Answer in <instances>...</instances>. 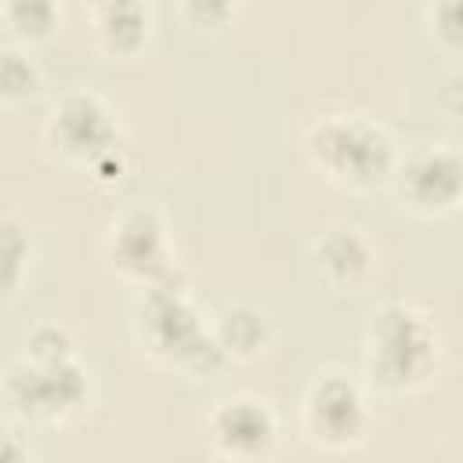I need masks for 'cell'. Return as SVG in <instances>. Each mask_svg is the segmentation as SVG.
Here are the masks:
<instances>
[{
  "instance_id": "277c9868",
  "label": "cell",
  "mask_w": 463,
  "mask_h": 463,
  "mask_svg": "<svg viewBox=\"0 0 463 463\" xmlns=\"http://www.w3.org/2000/svg\"><path fill=\"white\" fill-rule=\"evenodd\" d=\"M101 257L105 268L134 289L181 282V260L170 242V224L156 199H137L112 217Z\"/></svg>"
},
{
  "instance_id": "5bb4252c",
  "label": "cell",
  "mask_w": 463,
  "mask_h": 463,
  "mask_svg": "<svg viewBox=\"0 0 463 463\" xmlns=\"http://www.w3.org/2000/svg\"><path fill=\"white\" fill-rule=\"evenodd\" d=\"M40 87H43V69L36 65L29 47L4 40V47H0V98H4V105L33 101L40 94Z\"/></svg>"
},
{
  "instance_id": "4fadbf2b",
  "label": "cell",
  "mask_w": 463,
  "mask_h": 463,
  "mask_svg": "<svg viewBox=\"0 0 463 463\" xmlns=\"http://www.w3.org/2000/svg\"><path fill=\"white\" fill-rule=\"evenodd\" d=\"M0 18L7 40L14 43H43L54 36L61 22V0H0Z\"/></svg>"
},
{
  "instance_id": "9a60e30c",
  "label": "cell",
  "mask_w": 463,
  "mask_h": 463,
  "mask_svg": "<svg viewBox=\"0 0 463 463\" xmlns=\"http://www.w3.org/2000/svg\"><path fill=\"white\" fill-rule=\"evenodd\" d=\"M0 253H4V293L14 297L33 268V239L11 213L0 221Z\"/></svg>"
},
{
  "instance_id": "7402d4cb",
  "label": "cell",
  "mask_w": 463,
  "mask_h": 463,
  "mask_svg": "<svg viewBox=\"0 0 463 463\" xmlns=\"http://www.w3.org/2000/svg\"><path fill=\"white\" fill-rule=\"evenodd\" d=\"M87 4V11H94V7H112V4H145V0H83Z\"/></svg>"
},
{
  "instance_id": "8fae6325",
  "label": "cell",
  "mask_w": 463,
  "mask_h": 463,
  "mask_svg": "<svg viewBox=\"0 0 463 463\" xmlns=\"http://www.w3.org/2000/svg\"><path fill=\"white\" fill-rule=\"evenodd\" d=\"M90 14V33L94 47L105 58H137L148 43V4H112V7H94Z\"/></svg>"
},
{
  "instance_id": "ba28073f",
  "label": "cell",
  "mask_w": 463,
  "mask_h": 463,
  "mask_svg": "<svg viewBox=\"0 0 463 463\" xmlns=\"http://www.w3.org/2000/svg\"><path fill=\"white\" fill-rule=\"evenodd\" d=\"M391 184L398 192V203L412 217H449L463 210V148L449 141L416 145L402 152Z\"/></svg>"
},
{
  "instance_id": "6da1fadb",
  "label": "cell",
  "mask_w": 463,
  "mask_h": 463,
  "mask_svg": "<svg viewBox=\"0 0 463 463\" xmlns=\"http://www.w3.org/2000/svg\"><path fill=\"white\" fill-rule=\"evenodd\" d=\"M441 333L434 318L409 304H380L362 333V380L383 398H409L427 391L441 373Z\"/></svg>"
},
{
  "instance_id": "ac0fdd59",
  "label": "cell",
  "mask_w": 463,
  "mask_h": 463,
  "mask_svg": "<svg viewBox=\"0 0 463 463\" xmlns=\"http://www.w3.org/2000/svg\"><path fill=\"white\" fill-rule=\"evenodd\" d=\"M181 18L195 33H221L235 22L239 0H177Z\"/></svg>"
},
{
  "instance_id": "7a4b0ae2",
  "label": "cell",
  "mask_w": 463,
  "mask_h": 463,
  "mask_svg": "<svg viewBox=\"0 0 463 463\" xmlns=\"http://www.w3.org/2000/svg\"><path fill=\"white\" fill-rule=\"evenodd\" d=\"M130 326L148 362L188 380H213L232 365V358L213 336V322L203 318L184 279L137 289Z\"/></svg>"
},
{
  "instance_id": "3957f363",
  "label": "cell",
  "mask_w": 463,
  "mask_h": 463,
  "mask_svg": "<svg viewBox=\"0 0 463 463\" xmlns=\"http://www.w3.org/2000/svg\"><path fill=\"white\" fill-rule=\"evenodd\" d=\"M304 159L340 192H376L394 181L402 148L394 134L369 112H326L304 130Z\"/></svg>"
},
{
  "instance_id": "7c38bea8",
  "label": "cell",
  "mask_w": 463,
  "mask_h": 463,
  "mask_svg": "<svg viewBox=\"0 0 463 463\" xmlns=\"http://www.w3.org/2000/svg\"><path fill=\"white\" fill-rule=\"evenodd\" d=\"M213 336L232 362H253L271 344V318L253 304H228L213 318Z\"/></svg>"
},
{
  "instance_id": "44dd1931",
  "label": "cell",
  "mask_w": 463,
  "mask_h": 463,
  "mask_svg": "<svg viewBox=\"0 0 463 463\" xmlns=\"http://www.w3.org/2000/svg\"><path fill=\"white\" fill-rule=\"evenodd\" d=\"M4 463H29L33 459V449L22 445V430H18V420L7 416V434H4Z\"/></svg>"
},
{
  "instance_id": "9c48e42d",
  "label": "cell",
  "mask_w": 463,
  "mask_h": 463,
  "mask_svg": "<svg viewBox=\"0 0 463 463\" xmlns=\"http://www.w3.org/2000/svg\"><path fill=\"white\" fill-rule=\"evenodd\" d=\"M203 430L213 456L239 459V463L268 459L279 449V416L260 394H250V391L213 402V409L203 420Z\"/></svg>"
},
{
  "instance_id": "e0dca14e",
  "label": "cell",
  "mask_w": 463,
  "mask_h": 463,
  "mask_svg": "<svg viewBox=\"0 0 463 463\" xmlns=\"http://www.w3.org/2000/svg\"><path fill=\"white\" fill-rule=\"evenodd\" d=\"M427 29L441 51L463 54V0H427Z\"/></svg>"
},
{
  "instance_id": "30bf717a",
  "label": "cell",
  "mask_w": 463,
  "mask_h": 463,
  "mask_svg": "<svg viewBox=\"0 0 463 463\" xmlns=\"http://www.w3.org/2000/svg\"><path fill=\"white\" fill-rule=\"evenodd\" d=\"M311 264L326 289L354 297L376 279L380 253L358 224H326L311 239Z\"/></svg>"
},
{
  "instance_id": "8992f818",
  "label": "cell",
  "mask_w": 463,
  "mask_h": 463,
  "mask_svg": "<svg viewBox=\"0 0 463 463\" xmlns=\"http://www.w3.org/2000/svg\"><path fill=\"white\" fill-rule=\"evenodd\" d=\"M4 402H7V416L25 427L29 423L65 427L90 402V373L80 365V358L51 362V365L22 358L4 376Z\"/></svg>"
},
{
  "instance_id": "d6986e66",
  "label": "cell",
  "mask_w": 463,
  "mask_h": 463,
  "mask_svg": "<svg viewBox=\"0 0 463 463\" xmlns=\"http://www.w3.org/2000/svg\"><path fill=\"white\" fill-rule=\"evenodd\" d=\"M127 170H130V156H127V145H119V148L105 152L101 159H94V163L87 166V177H90L98 188H116V184L127 177Z\"/></svg>"
},
{
  "instance_id": "2e32d148",
  "label": "cell",
  "mask_w": 463,
  "mask_h": 463,
  "mask_svg": "<svg viewBox=\"0 0 463 463\" xmlns=\"http://www.w3.org/2000/svg\"><path fill=\"white\" fill-rule=\"evenodd\" d=\"M22 358L40 362V365L69 362V358H76V340H72V333H69L65 326H58V322H40V326L29 329V336H25V354H22Z\"/></svg>"
},
{
  "instance_id": "5b68a950",
  "label": "cell",
  "mask_w": 463,
  "mask_h": 463,
  "mask_svg": "<svg viewBox=\"0 0 463 463\" xmlns=\"http://www.w3.org/2000/svg\"><path fill=\"white\" fill-rule=\"evenodd\" d=\"M300 427L318 452L362 449L373 434L369 383L344 369L315 373V380L300 398Z\"/></svg>"
},
{
  "instance_id": "ffe728a7",
  "label": "cell",
  "mask_w": 463,
  "mask_h": 463,
  "mask_svg": "<svg viewBox=\"0 0 463 463\" xmlns=\"http://www.w3.org/2000/svg\"><path fill=\"white\" fill-rule=\"evenodd\" d=\"M438 109L452 119H463V72H449L438 87Z\"/></svg>"
},
{
  "instance_id": "52a82bcc",
  "label": "cell",
  "mask_w": 463,
  "mask_h": 463,
  "mask_svg": "<svg viewBox=\"0 0 463 463\" xmlns=\"http://www.w3.org/2000/svg\"><path fill=\"white\" fill-rule=\"evenodd\" d=\"M43 145L54 159L87 170L94 159L123 145V127L98 90L72 87L51 105L43 119Z\"/></svg>"
}]
</instances>
